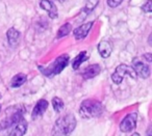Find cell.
<instances>
[{"mask_svg": "<svg viewBox=\"0 0 152 136\" xmlns=\"http://www.w3.org/2000/svg\"><path fill=\"white\" fill-rule=\"evenodd\" d=\"M76 125L77 121L73 113H67L56 119L50 136H70L76 128Z\"/></svg>", "mask_w": 152, "mask_h": 136, "instance_id": "1", "label": "cell"}, {"mask_svg": "<svg viewBox=\"0 0 152 136\" xmlns=\"http://www.w3.org/2000/svg\"><path fill=\"white\" fill-rule=\"evenodd\" d=\"M104 107L101 102L93 99L83 101L79 107V115L83 119H94V117H99L103 114Z\"/></svg>", "mask_w": 152, "mask_h": 136, "instance_id": "2", "label": "cell"}, {"mask_svg": "<svg viewBox=\"0 0 152 136\" xmlns=\"http://www.w3.org/2000/svg\"><path fill=\"white\" fill-rule=\"evenodd\" d=\"M9 109L11 110V113L5 111L7 116L0 121V131L9 129L10 127L16 125L18 121L23 119V115L26 111L25 107H24L23 105H16V106L10 107Z\"/></svg>", "mask_w": 152, "mask_h": 136, "instance_id": "3", "label": "cell"}, {"mask_svg": "<svg viewBox=\"0 0 152 136\" xmlns=\"http://www.w3.org/2000/svg\"><path fill=\"white\" fill-rule=\"evenodd\" d=\"M70 56L68 54H61V56H58L50 65L46 68H43L41 65H39V70L41 71V73L46 77H53L55 75H58L63 72V70L69 65Z\"/></svg>", "mask_w": 152, "mask_h": 136, "instance_id": "4", "label": "cell"}, {"mask_svg": "<svg viewBox=\"0 0 152 136\" xmlns=\"http://www.w3.org/2000/svg\"><path fill=\"white\" fill-rule=\"evenodd\" d=\"M126 75L129 76L130 78H132V79L137 78V74H135L133 68L122 63V65H118V67L116 68V70H115V72L112 75V80L114 81V83L120 84V83H122L123 78Z\"/></svg>", "mask_w": 152, "mask_h": 136, "instance_id": "5", "label": "cell"}, {"mask_svg": "<svg viewBox=\"0 0 152 136\" xmlns=\"http://www.w3.org/2000/svg\"><path fill=\"white\" fill-rule=\"evenodd\" d=\"M137 112H131L129 114H127L122 119V121H121L120 130L122 132H124V133L133 131L135 129V127H137Z\"/></svg>", "mask_w": 152, "mask_h": 136, "instance_id": "6", "label": "cell"}, {"mask_svg": "<svg viewBox=\"0 0 152 136\" xmlns=\"http://www.w3.org/2000/svg\"><path fill=\"white\" fill-rule=\"evenodd\" d=\"M132 68L134 70L135 74L143 79H147L151 74V70H150L149 65L141 61L139 58H134L132 60Z\"/></svg>", "mask_w": 152, "mask_h": 136, "instance_id": "7", "label": "cell"}, {"mask_svg": "<svg viewBox=\"0 0 152 136\" xmlns=\"http://www.w3.org/2000/svg\"><path fill=\"white\" fill-rule=\"evenodd\" d=\"M98 2H99V0H87L86 1V5L81 9L80 13H79L78 17H77V21L78 22H81L90 15V14L93 12V9L97 7Z\"/></svg>", "mask_w": 152, "mask_h": 136, "instance_id": "8", "label": "cell"}, {"mask_svg": "<svg viewBox=\"0 0 152 136\" xmlns=\"http://www.w3.org/2000/svg\"><path fill=\"white\" fill-rule=\"evenodd\" d=\"M93 24L94 23L92 21L87 22V23L83 24V25H80L79 27H77L76 29H74V31H73L74 38H75L76 40H83V39H85L86 36L89 34Z\"/></svg>", "mask_w": 152, "mask_h": 136, "instance_id": "9", "label": "cell"}, {"mask_svg": "<svg viewBox=\"0 0 152 136\" xmlns=\"http://www.w3.org/2000/svg\"><path fill=\"white\" fill-rule=\"evenodd\" d=\"M40 7L48 13V16L51 19L57 18V7L52 1H50V0H41Z\"/></svg>", "mask_w": 152, "mask_h": 136, "instance_id": "10", "label": "cell"}, {"mask_svg": "<svg viewBox=\"0 0 152 136\" xmlns=\"http://www.w3.org/2000/svg\"><path fill=\"white\" fill-rule=\"evenodd\" d=\"M27 121H24V119H21V121L16 124L15 127L12 129V131L10 132L7 136H23L26 133V131H27Z\"/></svg>", "mask_w": 152, "mask_h": 136, "instance_id": "11", "label": "cell"}, {"mask_svg": "<svg viewBox=\"0 0 152 136\" xmlns=\"http://www.w3.org/2000/svg\"><path fill=\"white\" fill-rule=\"evenodd\" d=\"M47 108H48V102H47V100H44V99L39 100L37 102L36 106L34 107V110L31 112V117L32 119H37V117L43 115L45 111L47 110Z\"/></svg>", "mask_w": 152, "mask_h": 136, "instance_id": "12", "label": "cell"}, {"mask_svg": "<svg viewBox=\"0 0 152 136\" xmlns=\"http://www.w3.org/2000/svg\"><path fill=\"white\" fill-rule=\"evenodd\" d=\"M100 72H101V67L99 65H91L83 70V72L81 73V76L86 80L92 79V78L96 77Z\"/></svg>", "mask_w": 152, "mask_h": 136, "instance_id": "13", "label": "cell"}, {"mask_svg": "<svg viewBox=\"0 0 152 136\" xmlns=\"http://www.w3.org/2000/svg\"><path fill=\"white\" fill-rule=\"evenodd\" d=\"M113 51V44L108 41H101L98 44V52L103 58H107Z\"/></svg>", "mask_w": 152, "mask_h": 136, "instance_id": "14", "label": "cell"}, {"mask_svg": "<svg viewBox=\"0 0 152 136\" xmlns=\"http://www.w3.org/2000/svg\"><path fill=\"white\" fill-rule=\"evenodd\" d=\"M7 42H9L10 46L13 47V48L17 47L18 43H19V40H20V32L18 31L16 28L12 27L7 30Z\"/></svg>", "mask_w": 152, "mask_h": 136, "instance_id": "15", "label": "cell"}, {"mask_svg": "<svg viewBox=\"0 0 152 136\" xmlns=\"http://www.w3.org/2000/svg\"><path fill=\"white\" fill-rule=\"evenodd\" d=\"M90 55L88 53V51H81L77 56L74 58L73 63H72V68L73 70H78L79 67L81 65V63H83L85 61H87L89 59Z\"/></svg>", "mask_w": 152, "mask_h": 136, "instance_id": "16", "label": "cell"}, {"mask_svg": "<svg viewBox=\"0 0 152 136\" xmlns=\"http://www.w3.org/2000/svg\"><path fill=\"white\" fill-rule=\"evenodd\" d=\"M27 81V76L25 74H17L15 75L11 80V87L16 88V87H19V86L23 85L25 82Z\"/></svg>", "mask_w": 152, "mask_h": 136, "instance_id": "17", "label": "cell"}, {"mask_svg": "<svg viewBox=\"0 0 152 136\" xmlns=\"http://www.w3.org/2000/svg\"><path fill=\"white\" fill-rule=\"evenodd\" d=\"M71 29H72L71 24L65 23L61 28H59L58 31H57V39H61V38H64V36H68V34L70 33V31H71Z\"/></svg>", "mask_w": 152, "mask_h": 136, "instance_id": "18", "label": "cell"}, {"mask_svg": "<svg viewBox=\"0 0 152 136\" xmlns=\"http://www.w3.org/2000/svg\"><path fill=\"white\" fill-rule=\"evenodd\" d=\"M52 106H53V109H54L55 112L58 113L64 109L65 104H64V101L61 100V98H58V97H54V98L52 99Z\"/></svg>", "mask_w": 152, "mask_h": 136, "instance_id": "19", "label": "cell"}, {"mask_svg": "<svg viewBox=\"0 0 152 136\" xmlns=\"http://www.w3.org/2000/svg\"><path fill=\"white\" fill-rule=\"evenodd\" d=\"M142 9L146 13H151L152 12V1L151 0H147V2L142 7Z\"/></svg>", "mask_w": 152, "mask_h": 136, "instance_id": "20", "label": "cell"}, {"mask_svg": "<svg viewBox=\"0 0 152 136\" xmlns=\"http://www.w3.org/2000/svg\"><path fill=\"white\" fill-rule=\"evenodd\" d=\"M123 0H107V4L110 7H117L122 3Z\"/></svg>", "mask_w": 152, "mask_h": 136, "instance_id": "21", "label": "cell"}, {"mask_svg": "<svg viewBox=\"0 0 152 136\" xmlns=\"http://www.w3.org/2000/svg\"><path fill=\"white\" fill-rule=\"evenodd\" d=\"M144 58H146V60L148 61V63H151L152 61V55L150 54V53H147V54H144Z\"/></svg>", "mask_w": 152, "mask_h": 136, "instance_id": "22", "label": "cell"}, {"mask_svg": "<svg viewBox=\"0 0 152 136\" xmlns=\"http://www.w3.org/2000/svg\"><path fill=\"white\" fill-rule=\"evenodd\" d=\"M131 136H141V135H140L139 133H133V134H132V135H131Z\"/></svg>", "mask_w": 152, "mask_h": 136, "instance_id": "23", "label": "cell"}, {"mask_svg": "<svg viewBox=\"0 0 152 136\" xmlns=\"http://www.w3.org/2000/svg\"><path fill=\"white\" fill-rule=\"evenodd\" d=\"M59 1H61V2H63V1H64V0H59Z\"/></svg>", "mask_w": 152, "mask_h": 136, "instance_id": "24", "label": "cell"}, {"mask_svg": "<svg viewBox=\"0 0 152 136\" xmlns=\"http://www.w3.org/2000/svg\"><path fill=\"white\" fill-rule=\"evenodd\" d=\"M0 112H1V106H0Z\"/></svg>", "mask_w": 152, "mask_h": 136, "instance_id": "25", "label": "cell"}, {"mask_svg": "<svg viewBox=\"0 0 152 136\" xmlns=\"http://www.w3.org/2000/svg\"><path fill=\"white\" fill-rule=\"evenodd\" d=\"M0 99H1V94H0Z\"/></svg>", "mask_w": 152, "mask_h": 136, "instance_id": "26", "label": "cell"}]
</instances>
